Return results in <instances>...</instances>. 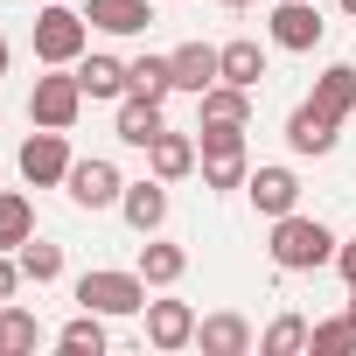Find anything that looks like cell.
I'll return each instance as SVG.
<instances>
[{
	"label": "cell",
	"instance_id": "obj_1",
	"mask_svg": "<svg viewBox=\"0 0 356 356\" xmlns=\"http://www.w3.org/2000/svg\"><path fill=\"white\" fill-rule=\"evenodd\" d=\"M335 245H342V238H335L321 217L286 210V217H273V245H266V252H273V266H280V273H314V266H328V259H335Z\"/></svg>",
	"mask_w": 356,
	"mask_h": 356
},
{
	"label": "cell",
	"instance_id": "obj_2",
	"mask_svg": "<svg viewBox=\"0 0 356 356\" xmlns=\"http://www.w3.org/2000/svg\"><path fill=\"white\" fill-rule=\"evenodd\" d=\"M29 42H35V63H77L84 42H91V22L70 8V0H49V8L29 22Z\"/></svg>",
	"mask_w": 356,
	"mask_h": 356
},
{
	"label": "cell",
	"instance_id": "obj_3",
	"mask_svg": "<svg viewBox=\"0 0 356 356\" xmlns=\"http://www.w3.org/2000/svg\"><path fill=\"white\" fill-rule=\"evenodd\" d=\"M196 154H203V189H245V175H252V161H245V126H203V140H196Z\"/></svg>",
	"mask_w": 356,
	"mask_h": 356
},
{
	"label": "cell",
	"instance_id": "obj_4",
	"mask_svg": "<svg viewBox=\"0 0 356 356\" xmlns=\"http://www.w3.org/2000/svg\"><path fill=\"white\" fill-rule=\"evenodd\" d=\"M77 112H84V84H77V70H70V63H49V77H35V91H29V119L70 133Z\"/></svg>",
	"mask_w": 356,
	"mask_h": 356
},
{
	"label": "cell",
	"instance_id": "obj_5",
	"mask_svg": "<svg viewBox=\"0 0 356 356\" xmlns=\"http://www.w3.org/2000/svg\"><path fill=\"white\" fill-rule=\"evenodd\" d=\"M77 307H98V314H147V280H140V266L133 273H84L77 280Z\"/></svg>",
	"mask_w": 356,
	"mask_h": 356
},
{
	"label": "cell",
	"instance_id": "obj_6",
	"mask_svg": "<svg viewBox=\"0 0 356 356\" xmlns=\"http://www.w3.org/2000/svg\"><path fill=\"white\" fill-rule=\"evenodd\" d=\"M15 168H22V182H29V189H56L63 175H70V140H63L56 126H42V133H29V140H22Z\"/></svg>",
	"mask_w": 356,
	"mask_h": 356
},
{
	"label": "cell",
	"instance_id": "obj_7",
	"mask_svg": "<svg viewBox=\"0 0 356 356\" xmlns=\"http://www.w3.org/2000/svg\"><path fill=\"white\" fill-rule=\"evenodd\" d=\"M63 189H70V203L77 210H112L119 196H126V182H119V168L112 161H70V175H63Z\"/></svg>",
	"mask_w": 356,
	"mask_h": 356
},
{
	"label": "cell",
	"instance_id": "obj_8",
	"mask_svg": "<svg viewBox=\"0 0 356 356\" xmlns=\"http://www.w3.org/2000/svg\"><path fill=\"white\" fill-rule=\"evenodd\" d=\"M245 196H252L259 217H286V210H300V175L293 168H252L245 175Z\"/></svg>",
	"mask_w": 356,
	"mask_h": 356
},
{
	"label": "cell",
	"instance_id": "obj_9",
	"mask_svg": "<svg viewBox=\"0 0 356 356\" xmlns=\"http://www.w3.org/2000/svg\"><path fill=\"white\" fill-rule=\"evenodd\" d=\"M335 126H342V119H335V112H321V105L307 98V105H293V112H286V147L321 161V154H335Z\"/></svg>",
	"mask_w": 356,
	"mask_h": 356
},
{
	"label": "cell",
	"instance_id": "obj_10",
	"mask_svg": "<svg viewBox=\"0 0 356 356\" xmlns=\"http://www.w3.org/2000/svg\"><path fill=\"white\" fill-rule=\"evenodd\" d=\"M266 29H273V42H280V49H314L328 22H321V8H314V0H280Z\"/></svg>",
	"mask_w": 356,
	"mask_h": 356
},
{
	"label": "cell",
	"instance_id": "obj_11",
	"mask_svg": "<svg viewBox=\"0 0 356 356\" xmlns=\"http://www.w3.org/2000/svg\"><path fill=\"white\" fill-rule=\"evenodd\" d=\"M119 217H126L140 238H154V231L168 224V182H161V175H147V182H126V196H119Z\"/></svg>",
	"mask_w": 356,
	"mask_h": 356
},
{
	"label": "cell",
	"instance_id": "obj_12",
	"mask_svg": "<svg viewBox=\"0 0 356 356\" xmlns=\"http://www.w3.org/2000/svg\"><path fill=\"white\" fill-rule=\"evenodd\" d=\"M147 342L154 349H189L196 342V307L189 300H147Z\"/></svg>",
	"mask_w": 356,
	"mask_h": 356
},
{
	"label": "cell",
	"instance_id": "obj_13",
	"mask_svg": "<svg viewBox=\"0 0 356 356\" xmlns=\"http://www.w3.org/2000/svg\"><path fill=\"white\" fill-rule=\"evenodd\" d=\"M112 133H119L126 147H154V140L168 133V119H161V98H140V91H126V98H119V119H112Z\"/></svg>",
	"mask_w": 356,
	"mask_h": 356
},
{
	"label": "cell",
	"instance_id": "obj_14",
	"mask_svg": "<svg viewBox=\"0 0 356 356\" xmlns=\"http://www.w3.org/2000/svg\"><path fill=\"white\" fill-rule=\"evenodd\" d=\"M168 70H175V91H196V98L224 77V63H217V49H210V42H182V49L168 56Z\"/></svg>",
	"mask_w": 356,
	"mask_h": 356
},
{
	"label": "cell",
	"instance_id": "obj_15",
	"mask_svg": "<svg viewBox=\"0 0 356 356\" xmlns=\"http://www.w3.org/2000/svg\"><path fill=\"white\" fill-rule=\"evenodd\" d=\"M196 349L203 356H245L252 349V321L245 314H203L196 321Z\"/></svg>",
	"mask_w": 356,
	"mask_h": 356
},
{
	"label": "cell",
	"instance_id": "obj_16",
	"mask_svg": "<svg viewBox=\"0 0 356 356\" xmlns=\"http://www.w3.org/2000/svg\"><path fill=\"white\" fill-rule=\"evenodd\" d=\"M196 112H203V126H252V91L217 77V84L196 98Z\"/></svg>",
	"mask_w": 356,
	"mask_h": 356
},
{
	"label": "cell",
	"instance_id": "obj_17",
	"mask_svg": "<svg viewBox=\"0 0 356 356\" xmlns=\"http://www.w3.org/2000/svg\"><path fill=\"white\" fill-rule=\"evenodd\" d=\"M84 22L105 29V35H140V29L154 22V0H91Z\"/></svg>",
	"mask_w": 356,
	"mask_h": 356
},
{
	"label": "cell",
	"instance_id": "obj_18",
	"mask_svg": "<svg viewBox=\"0 0 356 356\" xmlns=\"http://www.w3.org/2000/svg\"><path fill=\"white\" fill-rule=\"evenodd\" d=\"M70 70H77L84 98H126V91H133V77H126V63H119V56H77Z\"/></svg>",
	"mask_w": 356,
	"mask_h": 356
},
{
	"label": "cell",
	"instance_id": "obj_19",
	"mask_svg": "<svg viewBox=\"0 0 356 356\" xmlns=\"http://www.w3.org/2000/svg\"><path fill=\"white\" fill-rule=\"evenodd\" d=\"M196 161H203V154H196V140H189V133H161V140L147 147V168L161 175V182H182Z\"/></svg>",
	"mask_w": 356,
	"mask_h": 356
},
{
	"label": "cell",
	"instance_id": "obj_20",
	"mask_svg": "<svg viewBox=\"0 0 356 356\" xmlns=\"http://www.w3.org/2000/svg\"><path fill=\"white\" fill-rule=\"evenodd\" d=\"M314 105L335 112V119H356V63H328L314 77Z\"/></svg>",
	"mask_w": 356,
	"mask_h": 356
},
{
	"label": "cell",
	"instance_id": "obj_21",
	"mask_svg": "<svg viewBox=\"0 0 356 356\" xmlns=\"http://www.w3.org/2000/svg\"><path fill=\"white\" fill-rule=\"evenodd\" d=\"M182 273H189V252L182 245H168V238H147L140 245V280L147 286H175Z\"/></svg>",
	"mask_w": 356,
	"mask_h": 356
},
{
	"label": "cell",
	"instance_id": "obj_22",
	"mask_svg": "<svg viewBox=\"0 0 356 356\" xmlns=\"http://www.w3.org/2000/svg\"><path fill=\"white\" fill-rule=\"evenodd\" d=\"M217 63H224V84H245V91H259V77H266V49H259L252 35L224 42V49H217Z\"/></svg>",
	"mask_w": 356,
	"mask_h": 356
},
{
	"label": "cell",
	"instance_id": "obj_23",
	"mask_svg": "<svg viewBox=\"0 0 356 356\" xmlns=\"http://www.w3.org/2000/svg\"><path fill=\"white\" fill-rule=\"evenodd\" d=\"M112 335H105V314L98 307H84V314H70L63 328H56V349H70V356H98Z\"/></svg>",
	"mask_w": 356,
	"mask_h": 356
},
{
	"label": "cell",
	"instance_id": "obj_24",
	"mask_svg": "<svg viewBox=\"0 0 356 356\" xmlns=\"http://www.w3.org/2000/svg\"><path fill=\"white\" fill-rule=\"evenodd\" d=\"M35 238V203L15 196V189H0V252H22Z\"/></svg>",
	"mask_w": 356,
	"mask_h": 356
},
{
	"label": "cell",
	"instance_id": "obj_25",
	"mask_svg": "<svg viewBox=\"0 0 356 356\" xmlns=\"http://www.w3.org/2000/svg\"><path fill=\"white\" fill-rule=\"evenodd\" d=\"M35 342H42V321L15 300H0V356H29Z\"/></svg>",
	"mask_w": 356,
	"mask_h": 356
},
{
	"label": "cell",
	"instance_id": "obj_26",
	"mask_svg": "<svg viewBox=\"0 0 356 356\" xmlns=\"http://www.w3.org/2000/svg\"><path fill=\"white\" fill-rule=\"evenodd\" d=\"M22 280H35V286L63 280V245H49V238H29V245H22Z\"/></svg>",
	"mask_w": 356,
	"mask_h": 356
},
{
	"label": "cell",
	"instance_id": "obj_27",
	"mask_svg": "<svg viewBox=\"0 0 356 356\" xmlns=\"http://www.w3.org/2000/svg\"><path fill=\"white\" fill-rule=\"evenodd\" d=\"M307 349H314V356H356V321H349V314L314 321V328H307Z\"/></svg>",
	"mask_w": 356,
	"mask_h": 356
},
{
	"label": "cell",
	"instance_id": "obj_28",
	"mask_svg": "<svg viewBox=\"0 0 356 356\" xmlns=\"http://www.w3.org/2000/svg\"><path fill=\"white\" fill-rule=\"evenodd\" d=\"M126 77H133V91H140V98H168V91H175L168 56H133V63H126Z\"/></svg>",
	"mask_w": 356,
	"mask_h": 356
},
{
	"label": "cell",
	"instance_id": "obj_29",
	"mask_svg": "<svg viewBox=\"0 0 356 356\" xmlns=\"http://www.w3.org/2000/svg\"><path fill=\"white\" fill-rule=\"evenodd\" d=\"M259 349H266V356H300V349H307V321H300V314H280V321L259 335Z\"/></svg>",
	"mask_w": 356,
	"mask_h": 356
},
{
	"label": "cell",
	"instance_id": "obj_30",
	"mask_svg": "<svg viewBox=\"0 0 356 356\" xmlns=\"http://www.w3.org/2000/svg\"><path fill=\"white\" fill-rule=\"evenodd\" d=\"M335 273H342V286L356 293V238H349V245H335Z\"/></svg>",
	"mask_w": 356,
	"mask_h": 356
},
{
	"label": "cell",
	"instance_id": "obj_31",
	"mask_svg": "<svg viewBox=\"0 0 356 356\" xmlns=\"http://www.w3.org/2000/svg\"><path fill=\"white\" fill-rule=\"evenodd\" d=\"M15 286H22V259L0 252V300H15Z\"/></svg>",
	"mask_w": 356,
	"mask_h": 356
},
{
	"label": "cell",
	"instance_id": "obj_32",
	"mask_svg": "<svg viewBox=\"0 0 356 356\" xmlns=\"http://www.w3.org/2000/svg\"><path fill=\"white\" fill-rule=\"evenodd\" d=\"M0 70H8V35H0Z\"/></svg>",
	"mask_w": 356,
	"mask_h": 356
},
{
	"label": "cell",
	"instance_id": "obj_33",
	"mask_svg": "<svg viewBox=\"0 0 356 356\" xmlns=\"http://www.w3.org/2000/svg\"><path fill=\"white\" fill-rule=\"evenodd\" d=\"M342 15H349V22H356V0H342Z\"/></svg>",
	"mask_w": 356,
	"mask_h": 356
},
{
	"label": "cell",
	"instance_id": "obj_34",
	"mask_svg": "<svg viewBox=\"0 0 356 356\" xmlns=\"http://www.w3.org/2000/svg\"><path fill=\"white\" fill-rule=\"evenodd\" d=\"M224 8H252V0H224Z\"/></svg>",
	"mask_w": 356,
	"mask_h": 356
},
{
	"label": "cell",
	"instance_id": "obj_35",
	"mask_svg": "<svg viewBox=\"0 0 356 356\" xmlns=\"http://www.w3.org/2000/svg\"><path fill=\"white\" fill-rule=\"evenodd\" d=\"M349 321H356V293H349Z\"/></svg>",
	"mask_w": 356,
	"mask_h": 356
}]
</instances>
